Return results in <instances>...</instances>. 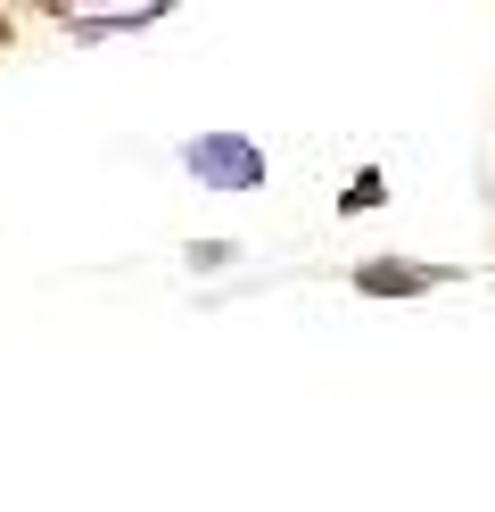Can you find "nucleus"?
Returning a JSON list of instances; mask_svg holds the SVG:
<instances>
[{"instance_id": "f257e3e1", "label": "nucleus", "mask_w": 495, "mask_h": 512, "mask_svg": "<svg viewBox=\"0 0 495 512\" xmlns=\"http://www.w3.org/2000/svg\"><path fill=\"white\" fill-rule=\"evenodd\" d=\"M190 174L207 190H256L264 182V149L240 141V133H207V141H190Z\"/></svg>"}, {"instance_id": "f03ea898", "label": "nucleus", "mask_w": 495, "mask_h": 512, "mask_svg": "<svg viewBox=\"0 0 495 512\" xmlns=\"http://www.w3.org/2000/svg\"><path fill=\"white\" fill-rule=\"evenodd\" d=\"M429 281H438L429 265H363V290L372 298H413V290H429Z\"/></svg>"}, {"instance_id": "7ed1b4c3", "label": "nucleus", "mask_w": 495, "mask_h": 512, "mask_svg": "<svg viewBox=\"0 0 495 512\" xmlns=\"http://www.w3.org/2000/svg\"><path fill=\"white\" fill-rule=\"evenodd\" d=\"M0 42H9V17H0Z\"/></svg>"}]
</instances>
